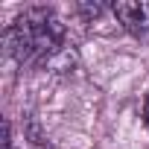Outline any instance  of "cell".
<instances>
[{
    "mask_svg": "<svg viewBox=\"0 0 149 149\" xmlns=\"http://www.w3.org/2000/svg\"><path fill=\"white\" fill-rule=\"evenodd\" d=\"M114 18L123 24L126 32H132L140 41H149V3H114Z\"/></svg>",
    "mask_w": 149,
    "mask_h": 149,
    "instance_id": "2",
    "label": "cell"
},
{
    "mask_svg": "<svg viewBox=\"0 0 149 149\" xmlns=\"http://www.w3.org/2000/svg\"><path fill=\"white\" fill-rule=\"evenodd\" d=\"M143 123H146V129H149V94H146V100H143Z\"/></svg>",
    "mask_w": 149,
    "mask_h": 149,
    "instance_id": "3",
    "label": "cell"
},
{
    "mask_svg": "<svg viewBox=\"0 0 149 149\" xmlns=\"http://www.w3.org/2000/svg\"><path fill=\"white\" fill-rule=\"evenodd\" d=\"M64 24L47 6L24 9L6 29L3 41L18 64H44L64 47Z\"/></svg>",
    "mask_w": 149,
    "mask_h": 149,
    "instance_id": "1",
    "label": "cell"
}]
</instances>
